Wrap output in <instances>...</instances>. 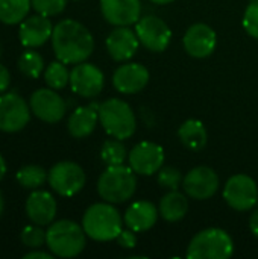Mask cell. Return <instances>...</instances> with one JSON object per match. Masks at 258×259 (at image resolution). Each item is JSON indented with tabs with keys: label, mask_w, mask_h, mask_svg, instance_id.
Wrapping results in <instances>:
<instances>
[{
	"label": "cell",
	"mask_w": 258,
	"mask_h": 259,
	"mask_svg": "<svg viewBox=\"0 0 258 259\" xmlns=\"http://www.w3.org/2000/svg\"><path fill=\"white\" fill-rule=\"evenodd\" d=\"M52 46L58 61L64 64L84 62L94 49L90 30L75 20H62L53 27Z\"/></svg>",
	"instance_id": "obj_1"
},
{
	"label": "cell",
	"mask_w": 258,
	"mask_h": 259,
	"mask_svg": "<svg viewBox=\"0 0 258 259\" xmlns=\"http://www.w3.org/2000/svg\"><path fill=\"white\" fill-rule=\"evenodd\" d=\"M122 215L113 206V203H94L91 205L82 219V228L94 241H111L117 240L122 232Z\"/></svg>",
	"instance_id": "obj_2"
},
{
	"label": "cell",
	"mask_w": 258,
	"mask_h": 259,
	"mask_svg": "<svg viewBox=\"0 0 258 259\" xmlns=\"http://www.w3.org/2000/svg\"><path fill=\"white\" fill-rule=\"evenodd\" d=\"M85 231L71 220H59L52 223L46 232V244L49 250L59 258H75L85 247Z\"/></svg>",
	"instance_id": "obj_3"
},
{
	"label": "cell",
	"mask_w": 258,
	"mask_h": 259,
	"mask_svg": "<svg viewBox=\"0 0 258 259\" xmlns=\"http://www.w3.org/2000/svg\"><path fill=\"white\" fill-rule=\"evenodd\" d=\"M137 178L131 167L109 165L97 181L99 196L109 203H123L135 194Z\"/></svg>",
	"instance_id": "obj_4"
},
{
	"label": "cell",
	"mask_w": 258,
	"mask_h": 259,
	"mask_svg": "<svg viewBox=\"0 0 258 259\" xmlns=\"http://www.w3.org/2000/svg\"><path fill=\"white\" fill-rule=\"evenodd\" d=\"M99 121L105 132L117 140H128L135 132V115L132 108L120 99H108L99 105Z\"/></svg>",
	"instance_id": "obj_5"
},
{
	"label": "cell",
	"mask_w": 258,
	"mask_h": 259,
	"mask_svg": "<svg viewBox=\"0 0 258 259\" xmlns=\"http://www.w3.org/2000/svg\"><path fill=\"white\" fill-rule=\"evenodd\" d=\"M234 252V243L228 232L210 228L195 235L187 247L190 259H228Z\"/></svg>",
	"instance_id": "obj_6"
},
{
	"label": "cell",
	"mask_w": 258,
	"mask_h": 259,
	"mask_svg": "<svg viewBox=\"0 0 258 259\" xmlns=\"http://www.w3.org/2000/svg\"><path fill=\"white\" fill-rule=\"evenodd\" d=\"M85 179L87 178L82 167L71 161H62L55 164L47 175V181L53 191L64 197H71L78 194L84 188Z\"/></svg>",
	"instance_id": "obj_7"
},
{
	"label": "cell",
	"mask_w": 258,
	"mask_h": 259,
	"mask_svg": "<svg viewBox=\"0 0 258 259\" xmlns=\"http://www.w3.org/2000/svg\"><path fill=\"white\" fill-rule=\"evenodd\" d=\"M30 118V106L24 99L15 93L0 94V131L2 132H18Z\"/></svg>",
	"instance_id": "obj_8"
},
{
	"label": "cell",
	"mask_w": 258,
	"mask_h": 259,
	"mask_svg": "<svg viewBox=\"0 0 258 259\" xmlns=\"http://www.w3.org/2000/svg\"><path fill=\"white\" fill-rule=\"evenodd\" d=\"M224 199L236 211H249L258 200L255 181L248 175H236L228 179L224 188Z\"/></svg>",
	"instance_id": "obj_9"
},
{
	"label": "cell",
	"mask_w": 258,
	"mask_h": 259,
	"mask_svg": "<svg viewBox=\"0 0 258 259\" xmlns=\"http://www.w3.org/2000/svg\"><path fill=\"white\" fill-rule=\"evenodd\" d=\"M135 33L140 42L151 52H164L169 47L172 32L169 26L155 15H146L135 24Z\"/></svg>",
	"instance_id": "obj_10"
},
{
	"label": "cell",
	"mask_w": 258,
	"mask_h": 259,
	"mask_svg": "<svg viewBox=\"0 0 258 259\" xmlns=\"http://www.w3.org/2000/svg\"><path fill=\"white\" fill-rule=\"evenodd\" d=\"M29 106L35 117L46 123L59 121L67 109L64 99L53 88H41L36 90L29 100Z\"/></svg>",
	"instance_id": "obj_11"
},
{
	"label": "cell",
	"mask_w": 258,
	"mask_h": 259,
	"mask_svg": "<svg viewBox=\"0 0 258 259\" xmlns=\"http://www.w3.org/2000/svg\"><path fill=\"white\" fill-rule=\"evenodd\" d=\"M129 167L141 176H152L158 173L164 162V150L161 146L151 143V141H141L132 147L129 152Z\"/></svg>",
	"instance_id": "obj_12"
},
{
	"label": "cell",
	"mask_w": 258,
	"mask_h": 259,
	"mask_svg": "<svg viewBox=\"0 0 258 259\" xmlns=\"http://www.w3.org/2000/svg\"><path fill=\"white\" fill-rule=\"evenodd\" d=\"M105 85L103 73L93 64L79 62L70 71V87L81 97H96Z\"/></svg>",
	"instance_id": "obj_13"
},
{
	"label": "cell",
	"mask_w": 258,
	"mask_h": 259,
	"mask_svg": "<svg viewBox=\"0 0 258 259\" xmlns=\"http://www.w3.org/2000/svg\"><path fill=\"white\" fill-rule=\"evenodd\" d=\"M184 191L195 200H207L213 197L219 188V176L210 167L201 165L190 170L184 181Z\"/></svg>",
	"instance_id": "obj_14"
},
{
	"label": "cell",
	"mask_w": 258,
	"mask_h": 259,
	"mask_svg": "<svg viewBox=\"0 0 258 259\" xmlns=\"http://www.w3.org/2000/svg\"><path fill=\"white\" fill-rule=\"evenodd\" d=\"M217 36L216 32L204 23H196L190 26L184 35L182 44L186 52L193 58H207L216 49Z\"/></svg>",
	"instance_id": "obj_15"
},
{
	"label": "cell",
	"mask_w": 258,
	"mask_h": 259,
	"mask_svg": "<svg viewBox=\"0 0 258 259\" xmlns=\"http://www.w3.org/2000/svg\"><path fill=\"white\" fill-rule=\"evenodd\" d=\"M103 18L114 26H129L140 20V0H100Z\"/></svg>",
	"instance_id": "obj_16"
},
{
	"label": "cell",
	"mask_w": 258,
	"mask_h": 259,
	"mask_svg": "<svg viewBox=\"0 0 258 259\" xmlns=\"http://www.w3.org/2000/svg\"><path fill=\"white\" fill-rule=\"evenodd\" d=\"M53 24L49 17L35 14L20 23L18 36L24 47H40L52 38Z\"/></svg>",
	"instance_id": "obj_17"
},
{
	"label": "cell",
	"mask_w": 258,
	"mask_h": 259,
	"mask_svg": "<svg viewBox=\"0 0 258 259\" xmlns=\"http://www.w3.org/2000/svg\"><path fill=\"white\" fill-rule=\"evenodd\" d=\"M149 82V71L141 64H126L116 70L113 76V85L119 93L135 94L144 90Z\"/></svg>",
	"instance_id": "obj_18"
},
{
	"label": "cell",
	"mask_w": 258,
	"mask_h": 259,
	"mask_svg": "<svg viewBox=\"0 0 258 259\" xmlns=\"http://www.w3.org/2000/svg\"><path fill=\"white\" fill-rule=\"evenodd\" d=\"M140 39L128 26H117L106 38V49L114 61H126L132 58L138 49Z\"/></svg>",
	"instance_id": "obj_19"
},
{
	"label": "cell",
	"mask_w": 258,
	"mask_h": 259,
	"mask_svg": "<svg viewBox=\"0 0 258 259\" xmlns=\"http://www.w3.org/2000/svg\"><path fill=\"white\" fill-rule=\"evenodd\" d=\"M26 214L29 220L40 226L53 223L56 215V200L47 191H32L26 200Z\"/></svg>",
	"instance_id": "obj_20"
},
{
	"label": "cell",
	"mask_w": 258,
	"mask_h": 259,
	"mask_svg": "<svg viewBox=\"0 0 258 259\" xmlns=\"http://www.w3.org/2000/svg\"><path fill=\"white\" fill-rule=\"evenodd\" d=\"M158 209L154 203L146 200L134 202L125 212V225L134 232L149 231L158 220Z\"/></svg>",
	"instance_id": "obj_21"
},
{
	"label": "cell",
	"mask_w": 258,
	"mask_h": 259,
	"mask_svg": "<svg viewBox=\"0 0 258 259\" xmlns=\"http://www.w3.org/2000/svg\"><path fill=\"white\" fill-rule=\"evenodd\" d=\"M99 106L90 105V106H81L73 111V114L68 118V132L75 138H85L93 134L96 129L97 120H99Z\"/></svg>",
	"instance_id": "obj_22"
},
{
	"label": "cell",
	"mask_w": 258,
	"mask_h": 259,
	"mask_svg": "<svg viewBox=\"0 0 258 259\" xmlns=\"http://www.w3.org/2000/svg\"><path fill=\"white\" fill-rule=\"evenodd\" d=\"M158 211H160V215L166 222L176 223V222H179V220H182L186 217V214L189 211V200L182 193L173 190V191L167 193L160 200Z\"/></svg>",
	"instance_id": "obj_23"
},
{
	"label": "cell",
	"mask_w": 258,
	"mask_h": 259,
	"mask_svg": "<svg viewBox=\"0 0 258 259\" xmlns=\"http://www.w3.org/2000/svg\"><path fill=\"white\" fill-rule=\"evenodd\" d=\"M178 137L187 149L195 152L202 150L207 146V140H208L205 126L199 120L184 121L178 131Z\"/></svg>",
	"instance_id": "obj_24"
},
{
	"label": "cell",
	"mask_w": 258,
	"mask_h": 259,
	"mask_svg": "<svg viewBox=\"0 0 258 259\" xmlns=\"http://www.w3.org/2000/svg\"><path fill=\"white\" fill-rule=\"evenodd\" d=\"M32 6L30 0H0V21L5 24H18Z\"/></svg>",
	"instance_id": "obj_25"
},
{
	"label": "cell",
	"mask_w": 258,
	"mask_h": 259,
	"mask_svg": "<svg viewBox=\"0 0 258 259\" xmlns=\"http://www.w3.org/2000/svg\"><path fill=\"white\" fill-rule=\"evenodd\" d=\"M47 175L49 173H46V170L40 165H26L17 171L15 179L23 188L36 190L46 182Z\"/></svg>",
	"instance_id": "obj_26"
},
{
	"label": "cell",
	"mask_w": 258,
	"mask_h": 259,
	"mask_svg": "<svg viewBox=\"0 0 258 259\" xmlns=\"http://www.w3.org/2000/svg\"><path fill=\"white\" fill-rule=\"evenodd\" d=\"M18 70L23 76L36 79L44 70V59L38 52L27 50L18 58Z\"/></svg>",
	"instance_id": "obj_27"
},
{
	"label": "cell",
	"mask_w": 258,
	"mask_h": 259,
	"mask_svg": "<svg viewBox=\"0 0 258 259\" xmlns=\"http://www.w3.org/2000/svg\"><path fill=\"white\" fill-rule=\"evenodd\" d=\"M44 80L46 83L53 90H62L70 82V73L64 62L55 61L50 65H47L44 71Z\"/></svg>",
	"instance_id": "obj_28"
},
{
	"label": "cell",
	"mask_w": 258,
	"mask_h": 259,
	"mask_svg": "<svg viewBox=\"0 0 258 259\" xmlns=\"http://www.w3.org/2000/svg\"><path fill=\"white\" fill-rule=\"evenodd\" d=\"M102 161L109 165H122L126 158V149L122 143V140H108L103 143L100 150Z\"/></svg>",
	"instance_id": "obj_29"
},
{
	"label": "cell",
	"mask_w": 258,
	"mask_h": 259,
	"mask_svg": "<svg viewBox=\"0 0 258 259\" xmlns=\"http://www.w3.org/2000/svg\"><path fill=\"white\" fill-rule=\"evenodd\" d=\"M20 240L26 247L38 249L46 243V232L40 228V225H36V226L29 225V226L23 228V231L20 234Z\"/></svg>",
	"instance_id": "obj_30"
},
{
	"label": "cell",
	"mask_w": 258,
	"mask_h": 259,
	"mask_svg": "<svg viewBox=\"0 0 258 259\" xmlns=\"http://www.w3.org/2000/svg\"><path fill=\"white\" fill-rule=\"evenodd\" d=\"M182 175L179 170L173 168V167H164L158 170V184L160 187L166 188V190H178L181 182H182Z\"/></svg>",
	"instance_id": "obj_31"
},
{
	"label": "cell",
	"mask_w": 258,
	"mask_h": 259,
	"mask_svg": "<svg viewBox=\"0 0 258 259\" xmlns=\"http://www.w3.org/2000/svg\"><path fill=\"white\" fill-rule=\"evenodd\" d=\"M30 2L36 14L46 15V17L61 14L67 5V0H30Z\"/></svg>",
	"instance_id": "obj_32"
},
{
	"label": "cell",
	"mask_w": 258,
	"mask_h": 259,
	"mask_svg": "<svg viewBox=\"0 0 258 259\" xmlns=\"http://www.w3.org/2000/svg\"><path fill=\"white\" fill-rule=\"evenodd\" d=\"M243 27L251 36L258 39V0H254L248 5L243 15Z\"/></svg>",
	"instance_id": "obj_33"
},
{
	"label": "cell",
	"mask_w": 258,
	"mask_h": 259,
	"mask_svg": "<svg viewBox=\"0 0 258 259\" xmlns=\"http://www.w3.org/2000/svg\"><path fill=\"white\" fill-rule=\"evenodd\" d=\"M117 243L125 247V249H134L135 244H137V237H135V232L128 229V231H122L117 237Z\"/></svg>",
	"instance_id": "obj_34"
},
{
	"label": "cell",
	"mask_w": 258,
	"mask_h": 259,
	"mask_svg": "<svg viewBox=\"0 0 258 259\" xmlns=\"http://www.w3.org/2000/svg\"><path fill=\"white\" fill-rule=\"evenodd\" d=\"M9 82H11V74L8 71V68L5 65L0 64V94H3L8 87H9Z\"/></svg>",
	"instance_id": "obj_35"
},
{
	"label": "cell",
	"mask_w": 258,
	"mask_h": 259,
	"mask_svg": "<svg viewBox=\"0 0 258 259\" xmlns=\"http://www.w3.org/2000/svg\"><path fill=\"white\" fill-rule=\"evenodd\" d=\"M24 259H52L53 256L50 253H46V252H40V250H32L29 253H26Z\"/></svg>",
	"instance_id": "obj_36"
},
{
	"label": "cell",
	"mask_w": 258,
	"mask_h": 259,
	"mask_svg": "<svg viewBox=\"0 0 258 259\" xmlns=\"http://www.w3.org/2000/svg\"><path fill=\"white\" fill-rule=\"evenodd\" d=\"M249 228H251V232L258 238V211H254L251 219H249Z\"/></svg>",
	"instance_id": "obj_37"
},
{
	"label": "cell",
	"mask_w": 258,
	"mask_h": 259,
	"mask_svg": "<svg viewBox=\"0 0 258 259\" xmlns=\"http://www.w3.org/2000/svg\"><path fill=\"white\" fill-rule=\"evenodd\" d=\"M5 175H6V162H5L3 156L0 155V181L3 179Z\"/></svg>",
	"instance_id": "obj_38"
},
{
	"label": "cell",
	"mask_w": 258,
	"mask_h": 259,
	"mask_svg": "<svg viewBox=\"0 0 258 259\" xmlns=\"http://www.w3.org/2000/svg\"><path fill=\"white\" fill-rule=\"evenodd\" d=\"M151 2L155 5H167V3H172L173 0H151Z\"/></svg>",
	"instance_id": "obj_39"
},
{
	"label": "cell",
	"mask_w": 258,
	"mask_h": 259,
	"mask_svg": "<svg viewBox=\"0 0 258 259\" xmlns=\"http://www.w3.org/2000/svg\"><path fill=\"white\" fill-rule=\"evenodd\" d=\"M3 206H5V202H3V196H2V193H0V215H2V212H3Z\"/></svg>",
	"instance_id": "obj_40"
},
{
	"label": "cell",
	"mask_w": 258,
	"mask_h": 259,
	"mask_svg": "<svg viewBox=\"0 0 258 259\" xmlns=\"http://www.w3.org/2000/svg\"><path fill=\"white\" fill-rule=\"evenodd\" d=\"M0 56H2V47H0Z\"/></svg>",
	"instance_id": "obj_41"
}]
</instances>
